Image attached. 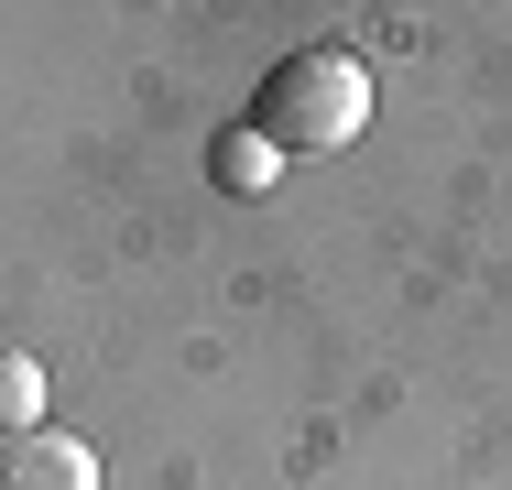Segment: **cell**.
<instances>
[{
	"label": "cell",
	"instance_id": "6da1fadb",
	"mask_svg": "<svg viewBox=\"0 0 512 490\" xmlns=\"http://www.w3.org/2000/svg\"><path fill=\"white\" fill-rule=\"evenodd\" d=\"M360 120H371V66L338 55V44L284 55L262 77V98H251V131L273 153H338V142H360Z\"/></svg>",
	"mask_w": 512,
	"mask_h": 490
},
{
	"label": "cell",
	"instance_id": "7a4b0ae2",
	"mask_svg": "<svg viewBox=\"0 0 512 490\" xmlns=\"http://www.w3.org/2000/svg\"><path fill=\"white\" fill-rule=\"evenodd\" d=\"M0 490H99V458L55 425H22V436H0Z\"/></svg>",
	"mask_w": 512,
	"mask_h": 490
},
{
	"label": "cell",
	"instance_id": "3957f363",
	"mask_svg": "<svg viewBox=\"0 0 512 490\" xmlns=\"http://www.w3.org/2000/svg\"><path fill=\"white\" fill-rule=\"evenodd\" d=\"M207 164H218V186H229V196H262V186H273V142H262L251 120H240V131H218V142H207Z\"/></svg>",
	"mask_w": 512,
	"mask_h": 490
},
{
	"label": "cell",
	"instance_id": "277c9868",
	"mask_svg": "<svg viewBox=\"0 0 512 490\" xmlns=\"http://www.w3.org/2000/svg\"><path fill=\"white\" fill-rule=\"evenodd\" d=\"M22 425H44V371L22 349H0V436H22Z\"/></svg>",
	"mask_w": 512,
	"mask_h": 490
}]
</instances>
